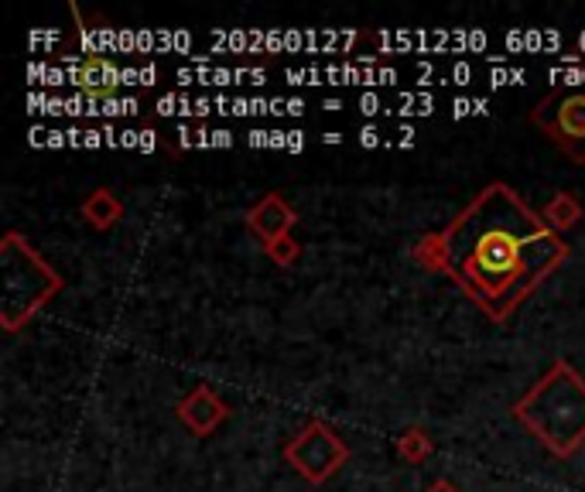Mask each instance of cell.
<instances>
[{"instance_id":"277c9868","label":"cell","mask_w":585,"mask_h":492,"mask_svg":"<svg viewBox=\"0 0 585 492\" xmlns=\"http://www.w3.org/2000/svg\"><path fill=\"white\" fill-rule=\"evenodd\" d=\"M531 123L572 164H585V90L575 86L548 90L534 103Z\"/></svg>"},{"instance_id":"4fadbf2b","label":"cell","mask_w":585,"mask_h":492,"mask_svg":"<svg viewBox=\"0 0 585 492\" xmlns=\"http://www.w3.org/2000/svg\"><path fill=\"white\" fill-rule=\"evenodd\" d=\"M264 254H267V260H275L278 267H291L301 257V243L288 233V236H278V239L264 243Z\"/></svg>"},{"instance_id":"5b68a950","label":"cell","mask_w":585,"mask_h":492,"mask_svg":"<svg viewBox=\"0 0 585 492\" xmlns=\"http://www.w3.org/2000/svg\"><path fill=\"white\" fill-rule=\"evenodd\" d=\"M285 462L311 485L329 482L346 462H349V444L329 428L326 421H308L288 444H285Z\"/></svg>"},{"instance_id":"3957f363","label":"cell","mask_w":585,"mask_h":492,"mask_svg":"<svg viewBox=\"0 0 585 492\" xmlns=\"http://www.w3.org/2000/svg\"><path fill=\"white\" fill-rule=\"evenodd\" d=\"M0 284H4V298H0V325L14 336L42 311L49 301L62 295V274L34 250V246L18 233L8 229L0 239Z\"/></svg>"},{"instance_id":"9c48e42d","label":"cell","mask_w":585,"mask_h":492,"mask_svg":"<svg viewBox=\"0 0 585 492\" xmlns=\"http://www.w3.org/2000/svg\"><path fill=\"white\" fill-rule=\"evenodd\" d=\"M80 216H83L93 229L106 233V229H113L116 223L124 219V202L116 198L110 188H93V192L83 198V205H80Z\"/></svg>"},{"instance_id":"8fae6325","label":"cell","mask_w":585,"mask_h":492,"mask_svg":"<svg viewBox=\"0 0 585 492\" xmlns=\"http://www.w3.org/2000/svg\"><path fill=\"white\" fill-rule=\"evenodd\" d=\"M411 260L418 267H424L428 274H445V243H442V233H424L411 246Z\"/></svg>"},{"instance_id":"52a82bcc","label":"cell","mask_w":585,"mask_h":492,"mask_svg":"<svg viewBox=\"0 0 585 492\" xmlns=\"http://www.w3.org/2000/svg\"><path fill=\"white\" fill-rule=\"evenodd\" d=\"M75 90H80L90 113H103L100 106L113 103L116 90H121V72H116V65L110 59L90 55V59H83L80 69H75Z\"/></svg>"},{"instance_id":"8992f818","label":"cell","mask_w":585,"mask_h":492,"mask_svg":"<svg viewBox=\"0 0 585 492\" xmlns=\"http://www.w3.org/2000/svg\"><path fill=\"white\" fill-rule=\"evenodd\" d=\"M175 414L195 438H209L219 424L229 421V403L209 383H199L192 393L178 400Z\"/></svg>"},{"instance_id":"30bf717a","label":"cell","mask_w":585,"mask_h":492,"mask_svg":"<svg viewBox=\"0 0 585 492\" xmlns=\"http://www.w3.org/2000/svg\"><path fill=\"white\" fill-rule=\"evenodd\" d=\"M541 219L548 223L558 236L565 233V229H572V226H578L582 223V216H585V209H582V202L572 195V192H555L548 202L541 205Z\"/></svg>"},{"instance_id":"5bb4252c","label":"cell","mask_w":585,"mask_h":492,"mask_svg":"<svg viewBox=\"0 0 585 492\" xmlns=\"http://www.w3.org/2000/svg\"><path fill=\"white\" fill-rule=\"evenodd\" d=\"M428 492H459V489H455L452 482H445V479H439L435 485H428Z\"/></svg>"},{"instance_id":"7a4b0ae2","label":"cell","mask_w":585,"mask_h":492,"mask_svg":"<svg viewBox=\"0 0 585 492\" xmlns=\"http://www.w3.org/2000/svg\"><path fill=\"white\" fill-rule=\"evenodd\" d=\"M514 421L555 459H575L585 448V377L568 359H555L514 403Z\"/></svg>"},{"instance_id":"6da1fadb","label":"cell","mask_w":585,"mask_h":492,"mask_svg":"<svg viewBox=\"0 0 585 492\" xmlns=\"http://www.w3.org/2000/svg\"><path fill=\"white\" fill-rule=\"evenodd\" d=\"M445 277L486 318L506 321L568 257L572 246L506 182H490L442 229Z\"/></svg>"},{"instance_id":"7c38bea8","label":"cell","mask_w":585,"mask_h":492,"mask_svg":"<svg viewBox=\"0 0 585 492\" xmlns=\"http://www.w3.org/2000/svg\"><path fill=\"white\" fill-rule=\"evenodd\" d=\"M435 451V444H432V438H428V431L424 428H408L401 438H398V455L408 462V465H421L428 455Z\"/></svg>"},{"instance_id":"ba28073f","label":"cell","mask_w":585,"mask_h":492,"mask_svg":"<svg viewBox=\"0 0 585 492\" xmlns=\"http://www.w3.org/2000/svg\"><path fill=\"white\" fill-rule=\"evenodd\" d=\"M244 219H247V229L257 233L264 243L278 239V236H288L298 226V213L288 205V198L278 195V192H267L260 202H254Z\"/></svg>"}]
</instances>
